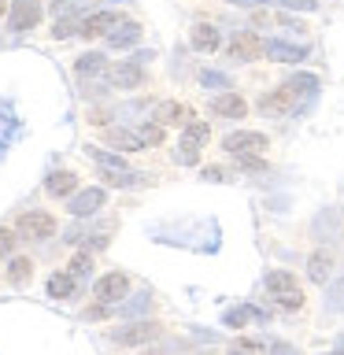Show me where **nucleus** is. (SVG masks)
Segmentation results:
<instances>
[{
	"instance_id": "e433bc0d",
	"label": "nucleus",
	"mask_w": 344,
	"mask_h": 355,
	"mask_svg": "<svg viewBox=\"0 0 344 355\" xmlns=\"http://www.w3.org/2000/svg\"><path fill=\"white\" fill-rule=\"evenodd\" d=\"M141 137L148 141V144H160V141H163V130H160V126H144V130H141Z\"/></svg>"
},
{
	"instance_id": "79ce46f5",
	"label": "nucleus",
	"mask_w": 344,
	"mask_h": 355,
	"mask_svg": "<svg viewBox=\"0 0 344 355\" xmlns=\"http://www.w3.org/2000/svg\"><path fill=\"white\" fill-rule=\"evenodd\" d=\"M233 4H241V8H255V4H270V0H233Z\"/></svg>"
},
{
	"instance_id": "412c9836",
	"label": "nucleus",
	"mask_w": 344,
	"mask_h": 355,
	"mask_svg": "<svg viewBox=\"0 0 344 355\" xmlns=\"http://www.w3.org/2000/svg\"><path fill=\"white\" fill-rule=\"evenodd\" d=\"M71 33H82V19H78V15H55L52 37L63 41V37H71Z\"/></svg>"
},
{
	"instance_id": "f8f14e48",
	"label": "nucleus",
	"mask_w": 344,
	"mask_h": 355,
	"mask_svg": "<svg viewBox=\"0 0 344 355\" xmlns=\"http://www.w3.org/2000/svg\"><path fill=\"white\" fill-rule=\"evenodd\" d=\"M293 104H296V96L289 93V89H274V93H266L263 96V111L266 115H285V111H293Z\"/></svg>"
},
{
	"instance_id": "6ab92c4d",
	"label": "nucleus",
	"mask_w": 344,
	"mask_h": 355,
	"mask_svg": "<svg viewBox=\"0 0 344 355\" xmlns=\"http://www.w3.org/2000/svg\"><path fill=\"white\" fill-rule=\"evenodd\" d=\"M285 89H289L293 96H311V93L318 89V78H315V74H293V78L285 82Z\"/></svg>"
},
{
	"instance_id": "5701e85b",
	"label": "nucleus",
	"mask_w": 344,
	"mask_h": 355,
	"mask_svg": "<svg viewBox=\"0 0 344 355\" xmlns=\"http://www.w3.org/2000/svg\"><path fill=\"white\" fill-rule=\"evenodd\" d=\"M30 274H33V263L30 259H11V266H8V282L11 285H22V282H30Z\"/></svg>"
},
{
	"instance_id": "ea45409f",
	"label": "nucleus",
	"mask_w": 344,
	"mask_h": 355,
	"mask_svg": "<svg viewBox=\"0 0 344 355\" xmlns=\"http://www.w3.org/2000/svg\"><path fill=\"white\" fill-rule=\"evenodd\" d=\"M270 352H274V355H296V352L289 348V344H282V340H274V344H270Z\"/></svg>"
},
{
	"instance_id": "a878e982",
	"label": "nucleus",
	"mask_w": 344,
	"mask_h": 355,
	"mask_svg": "<svg viewBox=\"0 0 344 355\" xmlns=\"http://www.w3.org/2000/svg\"><path fill=\"white\" fill-rule=\"evenodd\" d=\"M200 141H193V137H182V144H178V163H185V166H193L196 159H200V148H196Z\"/></svg>"
},
{
	"instance_id": "7ed1b4c3",
	"label": "nucleus",
	"mask_w": 344,
	"mask_h": 355,
	"mask_svg": "<svg viewBox=\"0 0 344 355\" xmlns=\"http://www.w3.org/2000/svg\"><path fill=\"white\" fill-rule=\"evenodd\" d=\"M222 148H226L230 155H252V152H266V137L255 130H237L230 133L226 141H222Z\"/></svg>"
},
{
	"instance_id": "2eb2a0df",
	"label": "nucleus",
	"mask_w": 344,
	"mask_h": 355,
	"mask_svg": "<svg viewBox=\"0 0 344 355\" xmlns=\"http://www.w3.org/2000/svg\"><path fill=\"white\" fill-rule=\"evenodd\" d=\"M266 55L277 60V63H300V60H304V49L285 44V41H266Z\"/></svg>"
},
{
	"instance_id": "393cba45",
	"label": "nucleus",
	"mask_w": 344,
	"mask_h": 355,
	"mask_svg": "<svg viewBox=\"0 0 344 355\" xmlns=\"http://www.w3.org/2000/svg\"><path fill=\"white\" fill-rule=\"evenodd\" d=\"M248 318H263V311H255V307H233V311H226V326H244Z\"/></svg>"
},
{
	"instance_id": "c85d7f7f",
	"label": "nucleus",
	"mask_w": 344,
	"mask_h": 355,
	"mask_svg": "<svg viewBox=\"0 0 344 355\" xmlns=\"http://www.w3.org/2000/svg\"><path fill=\"white\" fill-rule=\"evenodd\" d=\"M89 270H93V259H89V252H78L74 263H71V274L82 277V274H89Z\"/></svg>"
},
{
	"instance_id": "4c0bfd02",
	"label": "nucleus",
	"mask_w": 344,
	"mask_h": 355,
	"mask_svg": "<svg viewBox=\"0 0 344 355\" xmlns=\"http://www.w3.org/2000/svg\"><path fill=\"white\" fill-rule=\"evenodd\" d=\"M144 307H148V296H137V300H130L122 311H126V315H137V311H144Z\"/></svg>"
},
{
	"instance_id": "39448f33",
	"label": "nucleus",
	"mask_w": 344,
	"mask_h": 355,
	"mask_svg": "<svg viewBox=\"0 0 344 355\" xmlns=\"http://www.w3.org/2000/svg\"><path fill=\"white\" fill-rule=\"evenodd\" d=\"M263 52H266V44L255 37L252 30H241L237 37L230 41V55H233V60H241V63H244V60H259Z\"/></svg>"
},
{
	"instance_id": "f3484780",
	"label": "nucleus",
	"mask_w": 344,
	"mask_h": 355,
	"mask_svg": "<svg viewBox=\"0 0 344 355\" xmlns=\"http://www.w3.org/2000/svg\"><path fill=\"white\" fill-rule=\"evenodd\" d=\"M108 141L119 144L122 152H141V148H144V137H141V133H130V130H119V126L108 130Z\"/></svg>"
},
{
	"instance_id": "aec40b11",
	"label": "nucleus",
	"mask_w": 344,
	"mask_h": 355,
	"mask_svg": "<svg viewBox=\"0 0 344 355\" xmlns=\"http://www.w3.org/2000/svg\"><path fill=\"white\" fill-rule=\"evenodd\" d=\"M266 288H270L274 296H282V293H293V288H300V285L289 270H274V274H266Z\"/></svg>"
},
{
	"instance_id": "f03ea898",
	"label": "nucleus",
	"mask_w": 344,
	"mask_h": 355,
	"mask_svg": "<svg viewBox=\"0 0 344 355\" xmlns=\"http://www.w3.org/2000/svg\"><path fill=\"white\" fill-rule=\"evenodd\" d=\"M19 233L30 241H44L55 233V218L49 215V211H26V215L19 218Z\"/></svg>"
},
{
	"instance_id": "c03bdc74",
	"label": "nucleus",
	"mask_w": 344,
	"mask_h": 355,
	"mask_svg": "<svg viewBox=\"0 0 344 355\" xmlns=\"http://www.w3.org/2000/svg\"><path fill=\"white\" fill-rule=\"evenodd\" d=\"M4 8H8V0H0V11H4Z\"/></svg>"
},
{
	"instance_id": "1a4fd4ad",
	"label": "nucleus",
	"mask_w": 344,
	"mask_h": 355,
	"mask_svg": "<svg viewBox=\"0 0 344 355\" xmlns=\"http://www.w3.org/2000/svg\"><path fill=\"white\" fill-rule=\"evenodd\" d=\"M100 204H104V189H85V193H78L71 200V207H67V211H71L74 218H85V215H93Z\"/></svg>"
},
{
	"instance_id": "a211bd4d",
	"label": "nucleus",
	"mask_w": 344,
	"mask_h": 355,
	"mask_svg": "<svg viewBox=\"0 0 344 355\" xmlns=\"http://www.w3.org/2000/svg\"><path fill=\"white\" fill-rule=\"evenodd\" d=\"M74 185H78V178H74L71 171H55V174H49V182H44L49 196H67Z\"/></svg>"
},
{
	"instance_id": "9d476101",
	"label": "nucleus",
	"mask_w": 344,
	"mask_h": 355,
	"mask_svg": "<svg viewBox=\"0 0 344 355\" xmlns=\"http://www.w3.org/2000/svg\"><path fill=\"white\" fill-rule=\"evenodd\" d=\"M155 333H160V329H155V322H133L130 329H119L115 333V340L119 344H148Z\"/></svg>"
},
{
	"instance_id": "37998d69",
	"label": "nucleus",
	"mask_w": 344,
	"mask_h": 355,
	"mask_svg": "<svg viewBox=\"0 0 344 355\" xmlns=\"http://www.w3.org/2000/svg\"><path fill=\"white\" fill-rule=\"evenodd\" d=\"M329 355H344V348H337V352H329Z\"/></svg>"
},
{
	"instance_id": "2f4dec72",
	"label": "nucleus",
	"mask_w": 344,
	"mask_h": 355,
	"mask_svg": "<svg viewBox=\"0 0 344 355\" xmlns=\"http://www.w3.org/2000/svg\"><path fill=\"white\" fill-rule=\"evenodd\" d=\"M207 122H189L185 126V137H193V141H207Z\"/></svg>"
},
{
	"instance_id": "c756f323",
	"label": "nucleus",
	"mask_w": 344,
	"mask_h": 355,
	"mask_svg": "<svg viewBox=\"0 0 344 355\" xmlns=\"http://www.w3.org/2000/svg\"><path fill=\"white\" fill-rule=\"evenodd\" d=\"M200 82H204L207 89H230V78L226 74H215V71H204V74H200Z\"/></svg>"
},
{
	"instance_id": "cd10ccee",
	"label": "nucleus",
	"mask_w": 344,
	"mask_h": 355,
	"mask_svg": "<svg viewBox=\"0 0 344 355\" xmlns=\"http://www.w3.org/2000/svg\"><path fill=\"white\" fill-rule=\"evenodd\" d=\"M326 307H329V311H344V277H341V282H333V288H329V300H326Z\"/></svg>"
},
{
	"instance_id": "4468645a",
	"label": "nucleus",
	"mask_w": 344,
	"mask_h": 355,
	"mask_svg": "<svg viewBox=\"0 0 344 355\" xmlns=\"http://www.w3.org/2000/svg\"><path fill=\"white\" fill-rule=\"evenodd\" d=\"M193 49H200V52H215L218 49V30L211 26V22H196L193 26Z\"/></svg>"
},
{
	"instance_id": "7c9ffc66",
	"label": "nucleus",
	"mask_w": 344,
	"mask_h": 355,
	"mask_svg": "<svg viewBox=\"0 0 344 355\" xmlns=\"http://www.w3.org/2000/svg\"><path fill=\"white\" fill-rule=\"evenodd\" d=\"M277 304H282L285 311H296V307H304V296H300V288H293V293H282V296H277Z\"/></svg>"
},
{
	"instance_id": "20e7f679",
	"label": "nucleus",
	"mask_w": 344,
	"mask_h": 355,
	"mask_svg": "<svg viewBox=\"0 0 344 355\" xmlns=\"http://www.w3.org/2000/svg\"><path fill=\"white\" fill-rule=\"evenodd\" d=\"M126 288H130V282H126V274H104L100 282L93 285V296L100 300V304H115V300H122L126 296Z\"/></svg>"
},
{
	"instance_id": "4be33fe9",
	"label": "nucleus",
	"mask_w": 344,
	"mask_h": 355,
	"mask_svg": "<svg viewBox=\"0 0 344 355\" xmlns=\"http://www.w3.org/2000/svg\"><path fill=\"white\" fill-rule=\"evenodd\" d=\"M71 293H74V274H52V277H49V296L67 300Z\"/></svg>"
},
{
	"instance_id": "b1692460",
	"label": "nucleus",
	"mask_w": 344,
	"mask_h": 355,
	"mask_svg": "<svg viewBox=\"0 0 344 355\" xmlns=\"http://www.w3.org/2000/svg\"><path fill=\"white\" fill-rule=\"evenodd\" d=\"M93 159L104 166L108 174H122L126 171V163H122V155H111V152H104V148H93Z\"/></svg>"
},
{
	"instance_id": "473e14b6",
	"label": "nucleus",
	"mask_w": 344,
	"mask_h": 355,
	"mask_svg": "<svg viewBox=\"0 0 344 355\" xmlns=\"http://www.w3.org/2000/svg\"><path fill=\"white\" fill-rule=\"evenodd\" d=\"M89 4V0H55V15H74V8Z\"/></svg>"
},
{
	"instance_id": "72a5a7b5",
	"label": "nucleus",
	"mask_w": 344,
	"mask_h": 355,
	"mask_svg": "<svg viewBox=\"0 0 344 355\" xmlns=\"http://www.w3.org/2000/svg\"><path fill=\"white\" fill-rule=\"evenodd\" d=\"M277 4H285V8H293V11H315L318 0H277Z\"/></svg>"
},
{
	"instance_id": "ddd939ff",
	"label": "nucleus",
	"mask_w": 344,
	"mask_h": 355,
	"mask_svg": "<svg viewBox=\"0 0 344 355\" xmlns=\"http://www.w3.org/2000/svg\"><path fill=\"white\" fill-rule=\"evenodd\" d=\"M141 63L137 60H130V63H122V67H115V74H111V82H115L119 89H137L141 85Z\"/></svg>"
},
{
	"instance_id": "c9c22d12",
	"label": "nucleus",
	"mask_w": 344,
	"mask_h": 355,
	"mask_svg": "<svg viewBox=\"0 0 344 355\" xmlns=\"http://www.w3.org/2000/svg\"><path fill=\"white\" fill-rule=\"evenodd\" d=\"M237 163L244 166V171H266V163L255 159V155H237Z\"/></svg>"
},
{
	"instance_id": "f257e3e1",
	"label": "nucleus",
	"mask_w": 344,
	"mask_h": 355,
	"mask_svg": "<svg viewBox=\"0 0 344 355\" xmlns=\"http://www.w3.org/2000/svg\"><path fill=\"white\" fill-rule=\"evenodd\" d=\"M41 19V4L37 0H11V19H8V30L11 33H26L37 26Z\"/></svg>"
},
{
	"instance_id": "a19ab883",
	"label": "nucleus",
	"mask_w": 344,
	"mask_h": 355,
	"mask_svg": "<svg viewBox=\"0 0 344 355\" xmlns=\"http://www.w3.org/2000/svg\"><path fill=\"white\" fill-rule=\"evenodd\" d=\"M204 178H207V182H222V171H218V166H207Z\"/></svg>"
},
{
	"instance_id": "9b49d317",
	"label": "nucleus",
	"mask_w": 344,
	"mask_h": 355,
	"mask_svg": "<svg viewBox=\"0 0 344 355\" xmlns=\"http://www.w3.org/2000/svg\"><path fill=\"white\" fill-rule=\"evenodd\" d=\"M137 41H141V26H137V22H119V26L108 33L111 49H130V44H137Z\"/></svg>"
},
{
	"instance_id": "dca6fc26",
	"label": "nucleus",
	"mask_w": 344,
	"mask_h": 355,
	"mask_svg": "<svg viewBox=\"0 0 344 355\" xmlns=\"http://www.w3.org/2000/svg\"><path fill=\"white\" fill-rule=\"evenodd\" d=\"M329 266H333L329 255H326V252H315V255L307 259V277H311L315 285H326V282H329Z\"/></svg>"
},
{
	"instance_id": "423d86ee",
	"label": "nucleus",
	"mask_w": 344,
	"mask_h": 355,
	"mask_svg": "<svg viewBox=\"0 0 344 355\" xmlns=\"http://www.w3.org/2000/svg\"><path fill=\"white\" fill-rule=\"evenodd\" d=\"M189 107L178 104V100H163V104H155V122L160 126H189Z\"/></svg>"
},
{
	"instance_id": "bb28decb",
	"label": "nucleus",
	"mask_w": 344,
	"mask_h": 355,
	"mask_svg": "<svg viewBox=\"0 0 344 355\" xmlns=\"http://www.w3.org/2000/svg\"><path fill=\"white\" fill-rule=\"evenodd\" d=\"M100 67H104V55H100V52H89V55H82V60H78V74H96Z\"/></svg>"
},
{
	"instance_id": "0eeeda50",
	"label": "nucleus",
	"mask_w": 344,
	"mask_h": 355,
	"mask_svg": "<svg viewBox=\"0 0 344 355\" xmlns=\"http://www.w3.org/2000/svg\"><path fill=\"white\" fill-rule=\"evenodd\" d=\"M211 111L222 115V119H244L248 104H244V96H237V93H218L215 100H211Z\"/></svg>"
},
{
	"instance_id": "f704fd0d",
	"label": "nucleus",
	"mask_w": 344,
	"mask_h": 355,
	"mask_svg": "<svg viewBox=\"0 0 344 355\" xmlns=\"http://www.w3.org/2000/svg\"><path fill=\"white\" fill-rule=\"evenodd\" d=\"M11 248H15V233H11V230H0V259H4Z\"/></svg>"
},
{
	"instance_id": "58836bf2",
	"label": "nucleus",
	"mask_w": 344,
	"mask_h": 355,
	"mask_svg": "<svg viewBox=\"0 0 344 355\" xmlns=\"http://www.w3.org/2000/svg\"><path fill=\"white\" fill-rule=\"evenodd\" d=\"M233 352H259V344H255V340H237V344H233Z\"/></svg>"
},
{
	"instance_id": "6e6552de",
	"label": "nucleus",
	"mask_w": 344,
	"mask_h": 355,
	"mask_svg": "<svg viewBox=\"0 0 344 355\" xmlns=\"http://www.w3.org/2000/svg\"><path fill=\"white\" fill-rule=\"evenodd\" d=\"M115 26H119L115 11H96V15L82 19V33H85V37H104V33H111Z\"/></svg>"
}]
</instances>
